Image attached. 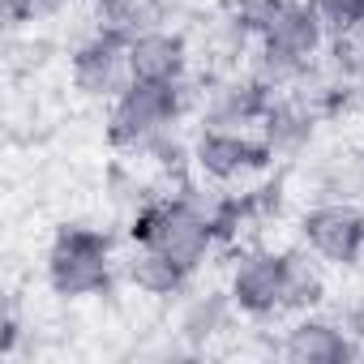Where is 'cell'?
Wrapping results in <instances>:
<instances>
[{"label": "cell", "instance_id": "cell-1", "mask_svg": "<svg viewBox=\"0 0 364 364\" xmlns=\"http://www.w3.org/2000/svg\"><path fill=\"white\" fill-rule=\"evenodd\" d=\"M129 236L137 245H154L159 253L176 257L180 266H189L193 274L219 249V232H215V219H210V202L193 198V189L154 193L141 210H133Z\"/></svg>", "mask_w": 364, "mask_h": 364}, {"label": "cell", "instance_id": "cell-2", "mask_svg": "<svg viewBox=\"0 0 364 364\" xmlns=\"http://www.w3.org/2000/svg\"><path fill=\"white\" fill-rule=\"evenodd\" d=\"M189 107H193L189 77L185 82H133L124 95L112 99L107 141L120 154H141L159 133L176 129Z\"/></svg>", "mask_w": 364, "mask_h": 364}, {"label": "cell", "instance_id": "cell-3", "mask_svg": "<svg viewBox=\"0 0 364 364\" xmlns=\"http://www.w3.org/2000/svg\"><path fill=\"white\" fill-rule=\"evenodd\" d=\"M116 279V249L112 236L99 228L69 223L56 232L48 249V287L65 300H90L103 296Z\"/></svg>", "mask_w": 364, "mask_h": 364}, {"label": "cell", "instance_id": "cell-4", "mask_svg": "<svg viewBox=\"0 0 364 364\" xmlns=\"http://www.w3.org/2000/svg\"><path fill=\"white\" fill-rule=\"evenodd\" d=\"M228 291H232L240 317H253V321L283 317L287 296H291V253L245 249L228 274Z\"/></svg>", "mask_w": 364, "mask_h": 364}, {"label": "cell", "instance_id": "cell-5", "mask_svg": "<svg viewBox=\"0 0 364 364\" xmlns=\"http://www.w3.org/2000/svg\"><path fill=\"white\" fill-rule=\"evenodd\" d=\"M270 146L253 129H219L202 124L193 137V167L210 185H240V180L257 176L270 167Z\"/></svg>", "mask_w": 364, "mask_h": 364}, {"label": "cell", "instance_id": "cell-6", "mask_svg": "<svg viewBox=\"0 0 364 364\" xmlns=\"http://www.w3.org/2000/svg\"><path fill=\"white\" fill-rule=\"evenodd\" d=\"M300 240L326 266H355L364 257V210L351 198L317 202L300 215Z\"/></svg>", "mask_w": 364, "mask_h": 364}, {"label": "cell", "instance_id": "cell-7", "mask_svg": "<svg viewBox=\"0 0 364 364\" xmlns=\"http://www.w3.org/2000/svg\"><path fill=\"white\" fill-rule=\"evenodd\" d=\"M69 73H73V86L77 95L86 99H116L133 86V69H129V43L120 39H107L99 31H90L73 52H69Z\"/></svg>", "mask_w": 364, "mask_h": 364}, {"label": "cell", "instance_id": "cell-8", "mask_svg": "<svg viewBox=\"0 0 364 364\" xmlns=\"http://www.w3.org/2000/svg\"><path fill=\"white\" fill-rule=\"evenodd\" d=\"M360 351H364L360 338L343 321L317 317V313H300L283 330V343H279V355L291 364H347Z\"/></svg>", "mask_w": 364, "mask_h": 364}, {"label": "cell", "instance_id": "cell-9", "mask_svg": "<svg viewBox=\"0 0 364 364\" xmlns=\"http://www.w3.org/2000/svg\"><path fill=\"white\" fill-rule=\"evenodd\" d=\"M274 95L253 82L249 73H228L215 77L202 90V124H219V129H257L262 116L270 112Z\"/></svg>", "mask_w": 364, "mask_h": 364}, {"label": "cell", "instance_id": "cell-10", "mask_svg": "<svg viewBox=\"0 0 364 364\" xmlns=\"http://www.w3.org/2000/svg\"><path fill=\"white\" fill-rule=\"evenodd\" d=\"M257 43H270L296 60H321V52L330 48V31H326L321 14L313 9V0H283L274 22L266 26V35Z\"/></svg>", "mask_w": 364, "mask_h": 364}, {"label": "cell", "instance_id": "cell-11", "mask_svg": "<svg viewBox=\"0 0 364 364\" xmlns=\"http://www.w3.org/2000/svg\"><path fill=\"white\" fill-rule=\"evenodd\" d=\"M133 82H185L189 77V43L180 31L150 26L129 43Z\"/></svg>", "mask_w": 364, "mask_h": 364}, {"label": "cell", "instance_id": "cell-12", "mask_svg": "<svg viewBox=\"0 0 364 364\" xmlns=\"http://www.w3.org/2000/svg\"><path fill=\"white\" fill-rule=\"evenodd\" d=\"M257 133H262V141L270 146L274 159H300L309 150L313 133H317V112L296 95H274V103L262 116Z\"/></svg>", "mask_w": 364, "mask_h": 364}, {"label": "cell", "instance_id": "cell-13", "mask_svg": "<svg viewBox=\"0 0 364 364\" xmlns=\"http://www.w3.org/2000/svg\"><path fill=\"white\" fill-rule=\"evenodd\" d=\"M124 279H129L141 296L180 300V296L189 291V283H193V270L180 266V262L167 257V253H159L154 245H137V240H133V249H129V257H124Z\"/></svg>", "mask_w": 364, "mask_h": 364}, {"label": "cell", "instance_id": "cell-14", "mask_svg": "<svg viewBox=\"0 0 364 364\" xmlns=\"http://www.w3.org/2000/svg\"><path fill=\"white\" fill-rule=\"evenodd\" d=\"M236 300L232 291H193L185 304H180V321H176V334L185 347H206L215 343L219 334L232 330L236 321Z\"/></svg>", "mask_w": 364, "mask_h": 364}, {"label": "cell", "instance_id": "cell-15", "mask_svg": "<svg viewBox=\"0 0 364 364\" xmlns=\"http://www.w3.org/2000/svg\"><path fill=\"white\" fill-rule=\"evenodd\" d=\"M90 26L107 39L133 43L141 31L163 26V5L159 0H90Z\"/></svg>", "mask_w": 364, "mask_h": 364}, {"label": "cell", "instance_id": "cell-16", "mask_svg": "<svg viewBox=\"0 0 364 364\" xmlns=\"http://www.w3.org/2000/svg\"><path fill=\"white\" fill-rule=\"evenodd\" d=\"M309 65L313 60H296V56H287V52H279V48H270V43H257L253 52H249V77L253 82H262L270 95H291L296 86H300V77L309 73Z\"/></svg>", "mask_w": 364, "mask_h": 364}, {"label": "cell", "instance_id": "cell-17", "mask_svg": "<svg viewBox=\"0 0 364 364\" xmlns=\"http://www.w3.org/2000/svg\"><path fill=\"white\" fill-rule=\"evenodd\" d=\"M326 300V274H321V257L313 262L309 253L291 249V296H287V313H317Z\"/></svg>", "mask_w": 364, "mask_h": 364}, {"label": "cell", "instance_id": "cell-18", "mask_svg": "<svg viewBox=\"0 0 364 364\" xmlns=\"http://www.w3.org/2000/svg\"><path fill=\"white\" fill-rule=\"evenodd\" d=\"M137 159H150L159 171H167V176H180V171H185L189 163H193V141H185V137H180V124L176 129H167V133H159Z\"/></svg>", "mask_w": 364, "mask_h": 364}, {"label": "cell", "instance_id": "cell-19", "mask_svg": "<svg viewBox=\"0 0 364 364\" xmlns=\"http://www.w3.org/2000/svg\"><path fill=\"white\" fill-rule=\"evenodd\" d=\"M313 9L321 14L330 39H351L364 26V0H313Z\"/></svg>", "mask_w": 364, "mask_h": 364}, {"label": "cell", "instance_id": "cell-20", "mask_svg": "<svg viewBox=\"0 0 364 364\" xmlns=\"http://www.w3.org/2000/svg\"><path fill=\"white\" fill-rule=\"evenodd\" d=\"M279 5H283V0H228V18H232L249 39H262L266 26H270L274 14H279Z\"/></svg>", "mask_w": 364, "mask_h": 364}, {"label": "cell", "instance_id": "cell-21", "mask_svg": "<svg viewBox=\"0 0 364 364\" xmlns=\"http://www.w3.org/2000/svg\"><path fill=\"white\" fill-rule=\"evenodd\" d=\"M107 189H112V202H120V206H129V210H141L154 193L146 189V180H137V171H129V167H112L107 171Z\"/></svg>", "mask_w": 364, "mask_h": 364}, {"label": "cell", "instance_id": "cell-22", "mask_svg": "<svg viewBox=\"0 0 364 364\" xmlns=\"http://www.w3.org/2000/svg\"><path fill=\"white\" fill-rule=\"evenodd\" d=\"M35 0H5V26L9 31H26L35 22Z\"/></svg>", "mask_w": 364, "mask_h": 364}, {"label": "cell", "instance_id": "cell-23", "mask_svg": "<svg viewBox=\"0 0 364 364\" xmlns=\"http://www.w3.org/2000/svg\"><path fill=\"white\" fill-rule=\"evenodd\" d=\"M73 5H77V0H35V14L39 18H56V14H65Z\"/></svg>", "mask_w": 364, "mask_h": 364}, {"label": "cell", "instance_id": "cell-24", "mask_svg": "<svg viewBox=\"0 0 364 364\" xmlns=\"http://www.w3.org/2000/svg\"><path fill=\"white\" fill-rule=\"evenodd\" d=\"M355 43H360V48H364V26H360V31H355Z\"/></svg>", "mask_w": 364, "mask_h": 364}]
</instances>
